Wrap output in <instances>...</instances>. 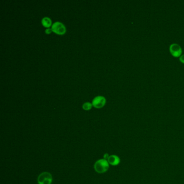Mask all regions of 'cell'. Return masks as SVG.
Returning a JSON list of instances; mask_svg holds the SVG:
<instances>
[{
    "mask_svg": "<svg viewBox=\"0 0 184 184\" xmlns=\"http://www.w3.org/2000/svg\"><path fill=\"white\" fill-rule=\"evenodd\" d=\"M109 155H108V153H105L104 155V159H106V160H107V159H108V158H109Z\"/></svg>",
    "mask_w": 184,
    "mask_h": 184,
    "instance_id": "cell-11",
    "label": "cell"
},
{
    "mask_svg": "<svg viewBox=\"0 0 184 184\" xmlns=\"http://www.w3.org/2000/svg\"><path fill=\"white\" fill-rule=\"evenodd\" d=\"M51 29L52 31L58 35H63L66 32V28L65 25L60 22H56L52 24Z\"/></svg>",
    "mask_w": 184,
    "mask_h": 184,
    "instance_id": "cell-3",
    "label": "cell"
},
{
    "mask_svg": "<svg viewBox=\"0 0 184 184\" xmlns=\"http://www.w3.org/2000/svg\"><path fill=\"white\" fill-rule=\"evenodd\" d=\"M51 31H52V29L51 28H47V29H45V33L47 34H50L51 33Z\"/></svg>",
    "mask_w": 184,
    "mask_h": 184,
    "instance_id": "cell-9",
    "label": "cell"
},
{
    "mask_svg": "<svg viewBox=\"0 0 184 184\" xmlns=\"http://www.w3.org/2000/svg\"><path fill=\"white\" fill-rule=\"evenodd\" d=\"M106 103V99L104 96H98L95 97L92 102V104L93 107L99 109L104 106Z\"/></svg>",
    "mask_w": 184,
    "mask_h": 184,
    "instance_id": "cell-4",
    "label": "cell"
},
{
    "mask_svg": "<svg viewBox=\"0 0 184 184\" xmlns=\"http://www.w3.org/2000/svg\"><path fill=\"white\" fill-rule=\"evenodd\" d=\"M92 106V103H90V102H85L82 105V108L85 110H89L91 109Z\"/></svg>",
    "mask_w": 184,
    "mask_h": 184,
    "instance_id": "cell-8",
    "label": "cell"
},
{
    "mask_svg": "<svg viewBox=\"0 0 184 184\" xmlns=\"http://www.w3.org/2000/svg\"><path fill=\"white\" fill-rule=\"evenodd\" d=\"M179 60H180V62H182V63H184V54L181 55Z\"/></svg>",
    "mask_w": 184,
    "mask_h": 184,
    "instance_id": "cell-10",
    "label": "cell"
},
{
    "mask_svg": "<svg viewBox=\"0 0 184 184\" xmlns=\"http://www.w3.org/2000/svg\"><path fill=\"white\" fill-rule=\"evenodd\" d=\"M170 51L173 56L178 57L182 54V49L179 45L176 43H172L170 46Z\"/></svg>",
    "mask_w": 184,
    "mask_h": 184,
    "instance_id": "cell-5",
    "label": "cell"
},
{
    "mask_svg": "<svg viewBox=\"0 0 184 184\" xmlns=\"http://www.w3.org/2000/svg\"><path fill=\"white\" fill-rule=\"evenodd\" d=\"M41 22H42V25L45 26V27H47L48 28H49L52 25L51 19L48 17H45V18H43Z\"/></svg>",
    "mask_w": 184,
    "mask_h": 184,
    "instance_id": "cell-7",
    "label": "cell"
},
{
    "mask_svg": "<svg viewBox=\"0 0 184 184\" xmlns=\"http://www.w3.org/2000/svg\"><path fill=\"white\" fill-rule=\"evenodd\" d=\"M52 181V175L48 172L42 173L39 175L37 179L39 184H51Z\"/></svg>",
    "mask_w": 184,
    "mask_h": 184,
    "instance_id": "cell-2",
    "label": "cell"
},
{
    "mask_svg": "<svg viewBox=\"0 0 184 184\" xmlns=\"http://www.w3.org/2000/svg\"><path fill=\"white\" fill-rule=\"evenodd\" d=\"M109 168V163L105 159H99L95 163L94 165L95 170L98 173H103L107 172Z\"/></svg>",
    "mask_w": 184,
    "mask_h": 184,
    "instance_id": "cell-1",
    "label": "cell"
},
{
    "mask_svg": "<svg viewBox=\"0 0 184 184\" xmlns=\"http://www.w3.org/2000/svg\"><path fill=\"white\" fill-rule=\"evenodd\" d=\"M107 160L108 161L109 164L113 166H117L119 165L120 162L119 157L116 155H110Z\"/></svg>",
    "mask_w": 184,
    "mask_h": 184,
    "instance_id": "cell-6",
    "label": "cell"
}]
</instances>
